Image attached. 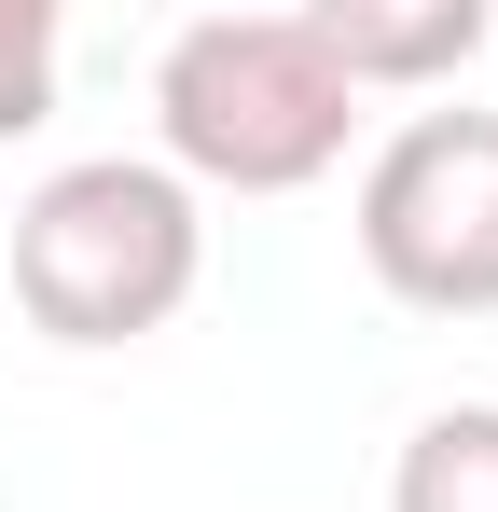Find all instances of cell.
<instances>
[{
	"mask_svg": "<svg viewBox=\"0 0 498 512\" xmlns=\"http://www.w3.org/2000/svg\"><path fill=\"white\" fill-rule=\"evenodd\" d=\"M153 125H166V180L194 194H305L346 167L360 97L319 56L305 14H194L153 56Z\"/></svg>",
	"mask_w": 498,
	"mask_h": 512,
	"instance_id": "obj_1",
	"label": "cell"
},
{
	"mask_svg": "<svg viewBox=\"0 0 498 512\" xmlns=\"http://www.w3.org/2000/svg\"><path fill=\"white\" fill-rule=\"evenodd\" d=\"M208 222L153 153H83L14 208V305L42 346H139L194 305Z\"/></svg>",
	"mask_w": 498,
	"mask_h": 512,
	"instance_id": "obj_2",
	"label": "cell"
},
{
	"mask_svg": "<svg viewBox=\"0 0 498 512\" xmlns=\"http://www.w3.org/2000/svg\"><path fill=\"white\" fill-rule=\"evenodd\" d=\"M360 263L415 319H498V111H415L360 167Z\"/></svg>",
	"mask_w": 498,
	"mask_h": 512,
	"instance_id": "obj_3",
	"label": "cell"
},
{
	"mask_svg": "<svg viewBox=\"0 0 498 512\" xmlns=\"http://www.w3.org/2000/svg\"><path fill=\"white\" fill-rule=\"evenodd\" d=\"M305 28L346 70V97H374V84H457L498 14L485 0H305Z\"/></svg>",
	"mask_w": 498,
	"mask_h": 512,
	"instance_id": "obj_4",
	"label": "cell"
},
{
	"mask_svg": "<svg viewBox=\"0 0 498 512\" xmlns=\"http://www.w3.org/2000/svg\"><path fill=\"white\" fill-rule=\"evenodd\" d=\"M388 512H498V402H443L388 471Z\"/></svg>",
	"mask_w": 498,
	"mask_h": 512,
	"instance_id": "obj_5",
	"label": "cell"
},
{
	"mask_svg": "<svg viewBox=\"0 0 498 512\" xmlns=\"http://www.w3.org/2000/svg\"><path fill=\"white\" fill-rule=\"evenodd\" d=\"M56 125V0H0V139Z\"/></svg>",
	"mask_w": 498,
	"mask_h": 512,
	"instance_id": "obj_6",
	"label": "cell"
}]
</instances>
